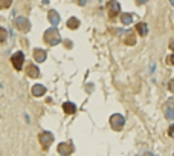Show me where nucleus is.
I'll return each instance as SVG.
<instances>
[{"label":"nucleus","mask_w":174,"mask_h":156,"mask_svg":"<svg viewBox=\"0 0 174 156\" xmlns=\"http://www.w3.org/2000/svg\"><path fill=\"white\" fill-rule=\"evenodd\" d=\"M43 38H44V42H46L47 45H50V46H55V45H58V43L61 42L60 32H58V29L55 28V26H53V28H49V29L44 32Z\"/></svg>","instance_id":"f257e3e1"},{"label":"nucleus","mask_w":174,"mask_h":156,"mask_svg":"<svg viewBox=\"0 0 174 156\" xmlns=\"http://www.w3.org/2000/svg\"><path fill=\"white\" fill-rule=\"evenodd\" d=\"M125 124V120H124V116L122 115H119V113H115L110 116V126L113 130H116V132H119Z\"/></svg>","instance_id":"f03ea898"},{"label":"nucleus","mask_w":174,"mask_h":156,"mask_svg":"<svg viewBox=\"0 0 174 156\" xmlns=\"http://www.w3.org/2000/svg\"><path fill=\"white\" fill-rule=\"evenodd\" d=\"M23 61H24L23 52L17 51V52H14V54H12V57H11V63H12V66H14V69L20 71V69L23 68Z\"/></svg>","instance_id":"7ed1b4c3"},{"label":"nucleus","mask_w":174,"mask_h":156,"mask_svg":"<svg viewBox=\"0 0 174 156\" xmlns=\"http://www.w3.org/2000/svg\"><path fill=\"white\" fill-rule=\"evenodd\" d=\"M38 139H40V144L43 146V149L47 150L49 146L53 142V135L50 132H41V133H40V136H38Z\"/></svg>","instance_id":"20e7f679"},{"label":"nucleus","mask_w":174,"mask_h":156,"mask_svg":"<svg viewBox=\"0 0 174 156\" xmlns=\"http://www.w3.org/2000/svg\"><path fill=\"white\" fill-rule=\"evenodd\" d=\"M14 25H16V28H17V29H20V31H23V32H26V31H29V29H31V23H29V20H28V19H24V17H17L16 22H14Z\"/></svg>","instance_id":"39448f33"},{"label":"nucleus","mask_w":174,"mask_h":156,"mask_svg":"<svg viewBox=\"0 0 174 156\" xmlns=\"http://www.w3.org/2000/svg\"><path fill=\"white\" fill-rule=\"evenodd\" d=\"M107 9H109V16L110 17H116L119 14V11H121V6H119V3L115 2V0H110V2L107 3Z\"/></svg>","instance_id":"423d86ee"},{"label":"nucleus","mask_w":174,"mask_h":156,"mask_svg":"<svg viewBox=\"0 0 174 156\" xmlns=\"http://www.w3.org/2000/svg\"><path fill=\"white\" fill-rule=\"evenodd\" d=\"M73 152V146L72 144H67V142H61L58 146V153L63 155V156H67Z\"/></svg>","instance_id":"0eeeda50"},{"label":"nucleus","mask_w":174,"mask_h":156,"mask_svg":"<svg viewBox=\"0 0 174 156\" xmlns=\"http://www.w3.org/2000/svg\"><path fill=\"white\" fill-rule=\"evenodd\" d=\"M47 19H49V22H50L53 26H57V25L60 23V16H58V12H57L55 9H50V11H49Z\"/></svg>","instance_id":"6e6552de"},{"label":"nucleus","mask_w":174,"mask_h":156,"mask_svg":"<svg viewBox=\"0 0 174 156\" xmlns=\"http://www.w3.org/2000/svg\"><path fill=\"white\" fill-rule=\"evenodd\" d=\"M46 94V87L43 84H34L32 86V95L34 97H41Z\"/></svg>","instance_id":"1a4fd4ad"},{"label":"nucleus","mask_w":174,"mask_h":156,"mask_svg":"<svg viewBox=\"0 0 174 156\" xmlns=\"http://www.w3.org/2000/svg\"><path fill=\"white\" fill-rule=\"evenodd\" d=\"M34 58L38 63H43L46 60V51H43V49H35L34 51Z\"/></svg>","instance_id":"9d476101"},{"label":"nucleus","mask_w":174,"mask_h":156,"mask_svg":"<svg viewBox=\"0 0 174 156\" xmlns=\"http://www.w3.org/2000/svg\"><path fill=\"white\" fill-rule=\"evenodd\" d=\"M26 72H28V75L31 78H38L40 77V71H38V68L35 66V64H29V66L26 68Z\"/></svg>","instance_id":"9b49d317"},{"label":"nucleus","mask_w":174,"mask_h":156,"mask_svg":"<svg viewBox=\"0 0 174 156\" xmlns=\"http://www.w3.org/2000/svg\"><path fill=\"white\" fill-rule=\"evenodd\" d=\"M63 110L67 113V115H73L76 112V106H75L73 103H64L63 104Z\"/></svg>","instance_id":"f8f14e48"},{"label":"nucleus","mask_w":174,"mask_h":156,"mask_svg":"<svg viewBox=\"0 0 174 156\" xmlns=\"http://www.w3.org/2000/svg\"><path fill=\"white\" fill-rule=\"evenodd\" d=\"M136 43V38H135V34H133L131 31L127 32V37H125V45L127 46H135Z\"/></svg>","instance_id":"ddd939ff"},{"label":"nucleus","mask_w":174,"mask_h":156,"mask_svg":"<svg viewBox=\"0 0 174 156\" xmlns=\"http://www.w3.org/2000/svg\"><path fill=\"white\" fill-rule=\"evenodd\" d=\"M136 29H138V32L141 35H147V34H148V26H147L145 23H138L136 25Z\"/></svg>","instance_id":"4468645a"},{"label":"nucleus","mask_w":174,"mask_h":156,"mask_svg":"<svg viewBox=\"0 0 174 156\" xmlns=\"http://www.w3.org/2000/svg\"><path fill=\"white\" fill-rule=\"evenodd\" d=\"M79 26V22H78V19H75V17H70L69 19V22H67V28L69 29H76Z\"/></svg>","instance_id":"2eb2a0df"},{"label":"nucleus","mask_w":174,"mask_h":156,"mask_svg":"<svg viewBox=\"0 0 174 156\" xmlns=\"http://www.w3.org/2000/svg\"><path fill=\"white\" fill-rule=\"evenodd\" d=\"M121 22H122L124 25H130V23L133 22V16H131V14H122V16H121Z\"/></svg>","instance_id":"dca6fc26"},{"label":"nucleus","mask_w":174,"mask_h":156,"mask_svg":"<svg viewBox=\"0 0 174 156\" xmlns=\"http://www.w3.org/2000/svg\"><path fill=\"white\" fill-rule=\"evenodd\" d=\"M12 3V0H0V9H5V8H9Z\"/></svg>","instance_id":"f3484780"},{"label":"nucleus","mask_w":174,"mask_h":156,"mask_svg":"<svg viewBox=\"0 0 174 156\" xmlns=\"http://www.w3.org/2000/svg\"><path fill=\"white\" fill-rule=\"evenodd\" d=\"M6 37H8V32H6V29H5V28H0V43H2V42H5V40H6Z\"/></svg>","instance_id":"a211bd4d"},{"label":"nucleus","mask_w":174,"mask_h":156,"mask_svg":"<svg viewBox=\"0 0 174 156\" xmlns=\"http://www.w3.org/2000/svg\"><path fill=\"white\" fill-rule=\"evenodd\" d=\"M167 118L168 120H174V109H167Z\"/></svg>","instance_id":"6ab92c4d"},{"label":"nucleus","mask_w":174,"mask_h":156,"mask_svg":"<svg viewBox=\"0 0 174 156\" xmlns=\"http://www.w3.org/2000/svg\"><path fill=\"white\" fill-rule=\"evenodd\" d=\"M167 109H174V100H170L167 103Z\"/></svg>","instance_id":"aec40b11"},{"label":"nucleus","mask_w":174,"mask_h":156,"mask_svg":"<svg viewBox=\"0 0 174 156\" xmlns=\"http://www.w3.org/2000/svg\"><path fill=\"white\" fill-rule=\"evenodd\" d=\"M168 135H170L171 138H174V126H171V127H170V130H168Z\"/></svg>","instance_id":"412c9836"},{"label":"nucleus","mask_w":174,"mask_h":156,"mask_svg":"<svg viewBox=\"0 0 174 156\" xmlns=\"http://www.w3.org/2000/svg\"><path fill=\"white\" fill-rule=\"evenodd\" d=\"M168 63H170V64H174V54L168 57Z\"/></svg>","instance_id":"4be33fe9"},{"label":"nucleus","mask_w":174,"mask_h":156,"mask_svg":"<svg viewBox=\"0 0 174 156\" xmlns=\"http://www.w3.org/2000/svg\"><path fill=\"white\" fill-rule=\"evenodd\" d=\"M170 49H171V51H174V38L170 42Z\"/></svg>","instance_id":"5701e85b"},{"label":"nucleus","mask_w":174,"mask_h":156,"mask_svg":"<svg viewBox=\"0 0 174 156\" xmlns=\"http://www.w3.org/2000/svg\"><path fill=\"white\" fill-rule=\"evenodd\" d=\"M145 2H147V0H136V3H138V5H144Z\"/></svg>","instance_id":"b1692460"},{"label":"nucleus","mask_w":174,"mask_h":156,"mask_svg":"<svg viewBox=\"0 0 174 156\" xmlns=\"http://www.w3.org/2000/svg\"><path fill=\"white\" fill-rule=\"evenodd\" d=\"M86 3V0H79V5H84Z\"/></svg>","instance_id":"393cba45"},{"label":"nucleus","mask_w":174,"mask_h":156,"mask_svg":"<svg viewBox=\"0 0 174 156\" xmlns=\"http://www.w3.org/2000/svg\"><path fill=\"white\" fill-rule=\"evenodd\" d=\"M170 2H171V5H173V6H174V0H170Z\"/></svg>","instance_id":"a878e982"}]
</instances>
